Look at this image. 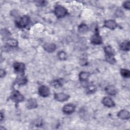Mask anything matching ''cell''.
Instances as JSON below:
<instances>
[{"label": "cell", "mask_w": 130, "mask_h": 130, "mask_svg": "<svg viewBox=\"0 0 130 130\" xmlns=\"http://www.w3.org/2000/svg\"><path fill=\"white\" fill-rule=\"evenodd\" d=\"M29 19L27 16H23L17 20L16 21V25L18 27L23 28L25 27L29 23Z\"/></svg>", "instance_id": "cell-1"}, {"label": "cell", "mask_w": 130, "mask_h": 130, "mask_svg": "<svg viewBox=\"0 0 130 130\" xmlns=\"http://www.w3.org/2000/svg\"><path fill=\"white\" fill-rule=\"evenodd\" d=\"M11 98L12 101L17 103L21 102L24 100L23 96L17 90H14L12 92Z\"/></svg>", "instance_id": "cell-2"}, {"label": "cell", "mask_w": 130, "mask_h": 130, "mask_svg": "<svg viewBox=\"0 0 130 130\" xmlns=\"http://www.w3.org/2000/svg\"><path fill=\"white\" fill-rule=\"evenodd\" d=\"M55 15L58 18H62L65 16L67 13L66 9L61 6H57L54 10Z\"/></svg>", "instance_id": "cell-3"}, {"label": "cell", "mask_w": 130, "mask_h": 130, "mask_svg": "<svg viewBox=\"0 0 130 130\" xmlns=\"http://www.w3.org/2000/svg\"><path fill=\"white\" fill-rule=\"evenodd\" d=\"M39 94L43 97H47L50 94V90L48 87L42 85L39 88Z\"/></svg>", "instance_id": "cell-4"}, {"label": "cell", "mask_w": 130, "mask_h": 130, "mask_svg": "<svg viewBox=\"0 0 130 130\" xmlns=\"http://www.w3.org/2000/svg\"><path fill=\"white\" fill-rule=\"evenodd\" d=\"M54 98L57 101L64 102L67 101L70 98V96L63 93H59L54 95Z\"/></svg>", "instance_id": "cell-5"}, {"label": "cell", "mask_w": 130, "mask_h": 130, "mask_svg": "<svg viewBox=\"0 0 130 130\" xmlns=\"http://www.w3.org/2000/svg\"><path fill=\"white\" fill-rule=\"evenodd\" d=\"M75 110V106L73 104H67L65 105L63 108L62 111L63 112L67 114H70L74 112Z\"/></svg>", "instance_id": "cell-6"}, {"label": "cell", "mask_w": 130, "mask_h": 130, "mask_svg": "<svg viewBox=\"0 0 130 130\" xmlns=\"http://www.w3.org/2000/svg\"><path fill=\"white\" fill-rule=\"evenodd\" d=\"M14 68L17 73H23L25 69V64L21 62H15L14 64Z\"/></svg>", "instance_id": "cell-7"}, {"label": "cell", "mask_w": 130, "mask_h": 130, "mask_svg": "<svg viewBox=\"0 0 130 130\" xmlns=\"http://www.w3.org/2000/svg\"><path fill=\"white\" fill-rule=\"evenodd\" d=\"M91 42L92 44L100 45L102 43V40L99 34L96 32L94 34L91 38Z\"/></svg>", "instance_id": "cell-8"}, {"label": "cell", "mask_w": 130, "mask_h": 130, "mask_svg": "<svg viewBox=\"0 0 130 130\" xmlns=\"http://www.w3.org/2000/svg\"><path fill=\"white\" fill-rule=\"evenodd\" d=\"M44 49L48 52H52L56 49V45L53 43H47L44 44Z\"/></svg>", "instance_id": "cell-9"}, {"label": "cell", "mask_w": 130, "mask_h": 130, "mask_svg": "<svg viewBox=\"0 0 130 130\" xmlns=\"http://www.w3.org/2000/svg\"><path fill=\"white\" fill-rule=\"evenodd\" d=\"M104 25L109 29H114L117 27V24L114 20H108L105 22Z\"/></svg>", "instance_id": "cell-10"}, {"label": "cell", "mask_w": 130, "mask_h": 130, "mask_svg": "<svg viewBox=\"0 0 130 130\" xmlns=\"http://www.w3.org/2000/svg\"><path fill=\"white\" fill-rule=\"evenodd\" d=\"M118 117L122 119H128L129 118V112L126 110H122L118 113Z\"/></svg>", "instance_id": "cell-11"}, {"label": "cell", "mask_w": 130, "mask_h": 130, "mask_svg": "<svg viewBox=\"0 0 130 130\" xmlns=\"http://www.w3.org/2000/svg\"><path fill=\"white\" fill-rule=\"evenodd\" d=\"M26 107L28 109H32L37 107L38 104L37 101L34 99H31L28 100L26 104Z\"/></svg>", "instance_id": "cell-12"}, {"label": "cell", "mask_w": 130, "mask_h": 130, "mask_svg": "<svg viewBox=\"0 0 130 130\" xmlns=\"http://www.w3.org/2000/svg\"><path fill=\"white\" fill-rule=\"evenodd\" d=\"M106 92L111 95H114L116 94L117 90L116 87L113 85H109L105 88Z\"/></svg>", "instance_id": "cell-13"}, {"label": "cell", "mask_w": 130, "mask_h": 130, "mask_svg": "<svg viewBox=\"0 0 130 130\" xmlns=\"http://www.w3.org/2000/svg\"><path fill=\"white\" fill-rule=\"evenodd\" d=\"M103 104L108 107H111L114 106V101L111 99L109 97H105L102 101Z\"/></svg>", "instance_id": "cell-14"}, {"label": "cell", "mask_w": 130, "mask_h": 130, "mask_svg": "<svg viewBox=\"0 0 130 130\" xmlns=\"http://www.w3.org/2000/svg\"><path fill=\"white\" fill-rule=\"evenodd\" d=\"M120 48L121 50L124 51H128L130 48V45H129V41H125L122 43L120 45Z\"/></svg>", "instance_id": "cell-15"}, {"label": "cell", "mask_w": 130, "mask_h": 130, "mask_svg": "<svg viewBox=\"0 0 130 130\" xmlns=\"http://www.w3.org/2000/svg\"><path fill=\"white\" fill-rule=\"evenodd\" d=\"M90 76V74L85 72H82L79 74L80 80L82 81H86Z\"/></svg>", "instance_id": "cell-16"}, {"label": "cell", "mask_w": 130, "mask_h": 130, "mask_svg": "<svg viewBox=\"0 0 130 130\" xmlns=\"http://www.w3.org/2000/svg\"><path fill=\"white\" fill-rule=\"evenodd\" d=\"M88 30V27L85 24H81L78 26V31L81 34L86 33Z\"/></svg>", "instance_id": "cell-17"}, {"label": "cell", "mask_w": 130, "mask_h": 130, "mask_svg": "<svg viewBox=\"0 0 130 130\" xmlns=\"http://www.w3.org/2000/svg\"><path fill=\"white\" fill-rule=\"evenodd\" d=\"M27 82V79L25 77L21 76L18 77L16 80V83L19 85L24 84Z\"/></svg>", "instance_id": "cell-18"}, {"label": "cell", "mask_w": 130, "mask_h": 130, "mask_svg": "<svg viewBox=\"0 0 130 130\" xmlns=\"http://www.w3.org/2000/svg\"><path fill=\"white\" fill-rule=\"evenodd\" d=\"M104 50L106 55H114V51L112 48L110 46H107L104 47Z\"/></svg>", "instance_id": "cell-19"}, {"label": "cell", "mask_w": 130, "mask_h": 130, "mask_svg": "<svg viewBox=\"0 0 130 130\" xmlns=\"http://www.w3.org/2000/svg\"><path fill=\"white\" fill-rule=\"evenodd\" d=\"M120 73L121 76L124 78H128L130 76V72L128 70L124 69H121Z\"/></svg>", "instance_id": "cell-20"}, {"label": "cell", "mask_w": 130, "mask_h": 130, "mask_svg": "<svg viewBox=\"0 0 130 130\" xmlns=\"http://www.w3.org/2000/svg\"><path fill=\"white\" fill-rule=\"evenodd\" d=\"M7 44H8V45L11 47H16L18 44V42L16 40L10 39L8 40Z\"/></svg>", "instance_id": "cell-21"}, {"label": "cell", "mask_w": 130, "mask_h": 130, "mask_svg": "<svg viewBox=\"0 0 130 130\" xmlns=\"http://www.w3.org/2000/svg\"><path fill=\"white\" fill-rule=\"evenodd\" d=\"M106 60L108 62L113 64L116 62V60L115 58L113 57V55H106Z\"/></svg>", "instance_id": "cell-22"}, {"label": "cell", "mask_w": 130, "mask_h": 130, "mask_svg": "<svg viewBox=\"0 0 130 130\" xmlns=\"http://www.w3.org/2000/svg\"><path fill=\"white\" fill-rule=\"evenodd\" d=\"M51 84L52 86H53L55 88H58V87H60L61 85L60 82L58 80H54V81H52Z\"/></svg>", "instance_id": "cell-23"}, {"label": "cell", "mask_w": 130, "mask_h": 130, "mask_svg": "<svg viewBox=\"0 0 130 130\" xmlns=\"http://www.w3.org/2000/svg\"><path fill=\"white\" fill-rule=\"evenodd\" d=\"M58 57L61 60H64L66 58V54L63 51H60L57 54Z\"/></svg>", "instance_id": "cell-24"}, {"label": "cell", "mask_w": 130, "mask_h": 130, "mask_svg": "<svg viewBox=\"0 0 130 130\" xmlns=\"http://www.w3.org/2000/svg\"><path fill=\"white\" fill-rule=\"evenodd\" d=\"M95 91V88L93 85H90L87 88V91L88 93H92Z\"/></svg>", "instance_id": "cell-25"}, {"label": "cell", "mask_w": 130, "mask_h": 130, "mask_svg": "<svg viewBox=\"0 0 130 130\" xmlns=\"http://www.w3.org/2000/svg\"><path fill=\"white\" fill-rule=\"evenodd\" d=\"M123 7H124L125 9H129V8H130V2H129V1L125 2L123 3Z\"/></svg>", "instance_id": "cell-26"}, {"label": "cell", "mask_w": 130, "mask_h": 130, "mask_svg": "<svg viewBox=\"0 0 130 130\" xmlns=\"http://www.w3.org/2000/svg\"><path fill=\"white\" fill-rule=\"evenodd\" d=\"M6 73H5V72L4 70L1 69V71H0V76H1V77H3L5 76Z\"/></svg>", "instance_id": "cell-27"}, {"label": "cell", "mask_w": 130, "mask_h": 130, "mask_svg": "<svg viewBox=\"0 0 130 130\" xmlns=\"http://www.w3.org/2000/svg\"><path fill=\"white\" fill-rule=\"evenodd\" d=\"M116 13H117V16H122V11H118V12H116Z\"/></svg>", "instance_id": "cell-28"}, {"label": "cell", "mask_w": 130, "mask_h": 130, "mask_svg": "<svg viewBox=\"0 0 130 130\" xmlns=\"http://www.w3.org/2000/svg\"><path fill=\"white\" fill-rule=\"evenodd\" d=\"M3 118H4V116H3V113H1V121H2L3 119Z\"/></svg>", "instance_id": "cell-29"}]
</instances>
